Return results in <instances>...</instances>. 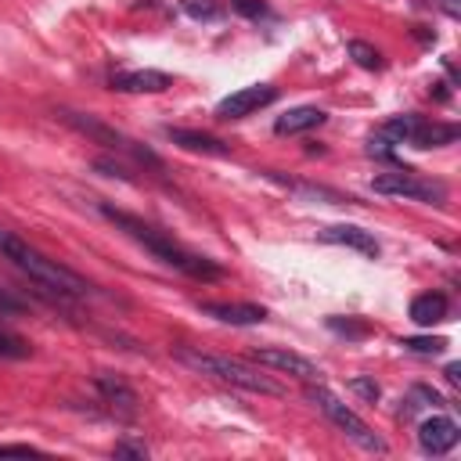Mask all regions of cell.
Listing matches in <instances>:
<instances>
[{
    "label": "cell",
    "instance_id": "20",
    "mask_svg": "<svg viewBox=\"0 0 461 461\" xmlns=\"http://www.w3.org/2000/svg\"><path fill=\"white\" fill-rule=\"evenodd\" d=\"M180 11L194 22H216L223 14V0H180Z\"/></svg>",
    "mask_w": 461,
    "mask_h": 461
},
{
    "label": "cell",
    "instance_id": "12",
    "mask_svg": "<svg viewBox=\"0 0 461 461\" xmlns=\"http://www.w3.org/2000/svg\"><path fill=\"white\" fill-rule=\"evenodd\" d=\"M198 310L220 324H238V328H249V324H263L267 321V306H256V303H227V299H209V303H198Z\"/></svg>",
    "mask_w": 461,
    "mask_h": 461
},
{
    "label": "cell",
    "instance_id": "16",
    "mask_svg": "<svg viewBox=\"0 0 461 461\" xmlns=\"http://www.w3.org/2000/svg\"><path fill=\"white\" fill-rule=\"evenodd\" d=\"M263 176H267V180H277V184H285V187H288V191H295L299 198H317V202H328V205H357V198H349V194H342V191H331V187H321V184L285 180V176H277L274 169H267Z\"/></svg>",
    "mask_w": 461,
    "mask_h": 461
},
{
    "label": "cell",
    "instance_id": "21",
    "mask_svg": "<svg viewBox=\"0 0 461 461\" xmlns=\"http://www.w3.org/2000/svg\"><path fill=\"white\" fill-rule=\"evenodd\" d=\"M25 357H32V346L14 331H0V360H25Z\"/></svg>",
    "mask_w": 461,
    "mask_h": 461
},
{
    "label": "cell",
    "instance_id": "19",
    "mask_svg": "<svg viewBox=\"0 0 461 461\" xmlns=\"http://www.w3.org/2000/svg\"><path fill=\"white\" fill-rule=\"evenodd\" d=\"M346 50H349V58H353L360 68H367V72H378V68L385 65V61H382V54H378L367 40H349V43H346Z\"/></svg>",
    "mask_w": 461,
    "mask_h": 461
},
{
    "label": "cell",
    "instance_id": "29",
    "mask_svg": "<svg viewBox=\"0 0 461 461\" xmlns=\"http://www.w3.org/2000/svg\"><path fill=\"white\" fill-rule=\"evenodd\" d=\"M22 310H25V303H22V299H14L11 292H4V288H0V313H22Z\"/></svg>",
    "mask_w": 461,
    "mask_h": 461
},
{
    "label": "cell",
    "instance_id": "13",
    "mask_svg": "<svg viewBox=\"0 0 461 461\" xmlns=\"http://www.w3.org/2000/svg\"><path fill=\"white\" fill-rule=\"evenodd\" d=\"M317 238L328 241V245H346V249H353V252H360L367 259H378V252H382L378 241H375V234L364 230V227H357V223H331V227L317 230Z\"/></svg>",
    "mask_w": 461,
    "mask_h": 461
},
{
    "label": "cell",
    "instance_id": "22",
    "mask_svg": "<svg viewBox=\"0 0 461 461\" xmlns=\"http://www.w3.org/2000/svg\"><path fill=\"white\" fill-rule=\"evenodd\" d=\"M418 407H447V403H443V396H439L436 389H429V385H414V389L407 393V407H403L400 414H411V411H418Z\"/></svg>",
    "mask_w": 461,
    "mask_h": 461
},
{
    "label": "cell",
    "instance_id": "4",
    "mask_svg": "<svg viewBox=\"0 0 461 461\" xmlns=\"http://www.w3.org/2000/svg\"><path fill=\"white\" fill-rule=\"evenodd\" d=\"M306 400L317 403V411H321V414H324V418H328L349 443H357L360 450H367V454H385V450H389V443H385V439H382V436H378L357 411H349L331 389H324V385H310V389H306Z\"/></svg>",
    "mask_w": 461,
    "mask_h": 461
},
{
    "label": "cell",
    "instance_id": "32",
    "mask_svg": "<svg viewBox=\"0 0 461 461\" xmlns=\"http://www.w3.org/2000/svg\"><path fill=\"white\" fill-rule=\"evenodd\" d=\"M443 375H447V382H454V385H457V382H461V364H447V371H443Z\"/></svg>",
    "mask_w": 461,
    "mask_h": 461
},
{
    "label": "cell",
    "instance_id": "30",
    "mask_svg": "<svg viewBox=\"0 0 461 461\" xmlns=\"http://www.w3.org/2000/svg\"><path fill=\"white\" fill-rule=\"evenodd\" d=\"M0 454H43V450L32 443H0Z\"/></svg>",
    "mask_w": 461,
    "mask_h": 461
},
{
    "label": "cell",
    "instance_id": "14",
    "mask_svg": "<svg viewBox=\"0 0 461 461\" xmlns=\"http://www.w3.org/2000/svg\"><path fill=\"white\" fill-rule=\"evenodd\" d=\"M166 137L184 148V151H198V155H230V144H223L220 137L212 133H202V130H184V126H166Z\"/></svg>",
    "mask_w": 461,
    "mask_h": 461
},
{
    "label": "cell",
    "instance_id": "31",
    "mask_svg": "<svg viewBox=\"0 0 461 461\" xmlns=\"http://www.w3.org/2000/svg\"><path fill=\"white\" fill-rule=\"evenodd\" d=\"M439 7L447 18H461V0H439Z\"/></svg>",
    "mask_w": 461,
    "mask_h": 461
},
{
    "label": "cell",
    "instance_id": "1",
    "mask_svg": "<svg viewBox=\"0 0 461 461\" xmlns=\"http://www.w3.org/2000/svg\"><path fill=\"white\" fill-rule=\"evenodd\" d=\"M97 212H101L104 220H112L126 238H133L137 245H144V249H148L155 259H162L166 267H173V270H180V274H187V277H194V281H220V277H223V267H220V263L187 252L184 245H176L166 230L151 227L148 220H140V216H133V212H126V209H115V205H108V202H97Z\"/></svg>",
    "mask_w": 461,
    "mask_h": 461
},
{
    "label": "cell",
    "instance_id": "26",
    "mask_svg": "<svg viewBox=\"0 0 461 461\" xmlns=\"http://www.w3.org/2000/svg\"><path fill=\"white\" fill-rule=\"evenodd\" d=\"M349 389L360 396V400H367V403H375L378 396H382V389H378V382H371V378H364V375H357V378H349Z\"/></svg>",
    "mask_w": 461,
    "mask_h": 461
},
{
    "label": "cell",
    "instance_id": "10",
    "mask_svg": "<svg viewBox=\"0 0 461 461\" xmlns=\"http://www.w3.org/2000/svg\"><path fill=\"white\" fill-rule=\"evenodd\" d=\"M169 86H173V76L158 68H119L108 76V90H119V94H166Z\"/></svg>",
    "mask_w": 461,
    "mask_h": 461
},
{
    "label": "cell",
    "instance_id": "25",
    "mask_svg": "<svg viewBox=\"0 0 461 461\" xmlns=\"http://www.w3.org/2000/svg\"><path fill=\"white\" fill-rule=\"evenodd\" d=\"M227 7H230V11H238L241 18H252V22L270 14V7H267L263 0H227Z\"/></svg>",
    "mask_w": 461,
    "mask_h": 461
},
{
    "label": "cell",
    "instance_id": "2",
    "mask_svg": "<svg viewBox=\"0 0 461 461\" xmlns=\"http://www.w3.org/2000/svg\"><path fill=\"white\" fill-rule=\"evenodd\" d=\"M0 256H4L7 263H14L29 281L40 285V292H47V295L58 299V303L94 292V285H90L83 274H76L72 267H65V263H58V259L43 256L40 249H32L29 241H22L14 230H4V227H0Z\"/></svg>",
    "mask_w": 461,
    "mask_h": 461
},
{
    "label": "cell",
    "instance_id": "7",
    "mask_svg": "<svg viewBox=\"0 0 461 461\" xmlns=\"http://www.w3.org/2000/svg\"><path fill=\"white\" fill-rule=\"evenodd\" d=\"M371 187L378 194H389V198H411V202H425V205H443L447 202V184L443 180H432V176H418L411 169H393V173H378L371 180Z\"/></svg>",
    "mask_w": 461,
    "mask_h": 461
},
{
    "label": "cell",
    "instance_id": "15",
    "mask_svg": "<svg viewBox=\"0 0 461 461\" xmlns=\"http://www.w3.org/2000/svg\"><path fill=\"white\" fill-rule=\"evenodd\" d=\"M407 313H411V321L418 328H432V324H443L450 317V299L443 292H421V295L411 299Z\"/></svg>",
    "mask_w": 461,
    "mask_h": 461
},
{
    "label": "cell",
    "instance_id": "11",
    "mask_svg": "<svg viewBox=\"0 0 461 461\" xmlns=\"http://www.w3.org/2000/svg\"><path fill=\"white\" fill-rule=\"evenodd\" d=\"M457 439H461V429H457V421L450 414H432V418H425L418 425V447L425 454H432V457L450 454L457 447Z\"/></svg>",
    "mask_w": 461,
    "mask_h": 461
},
{
    "label": "cell",
    "instance_id": "5",
    "mask_svg": "<svg viewBox=\"0 0 461 461\" xmlns=\"http://www.w3.org/2000/svg\"><path fill=\"white\" fill-rule=\"evenodd\" d=\"M58 119H61L65 126H72V130L86 133L90 140H97V144H104V148H112V151H119V155H130V158H133V162H140V166L162 169V158H158V155H155L151 148L137 144L133 137H126L122 130H115V126L101 122V119H97V115H90V112H72V108H58Z\"/></svg>",
    "mask_w": 461,
    "mask_h": 461
},
{
    "label": "cell",
    "instance_id": "18",
    "mask_svg": "<svg viewBox=\"0 0 461 461\" xmlns=\"http://www.w3.org/2000/svg\"><path fill=\"white\" fill-rule=\"evenodd\" d=\"M328 115L321 112V108H313V104H299V108H288L277 122H274V130L277 133H303V130H313V126H321Z\"/></svg>",
    "mask_w": 461,
    "mask_h": 461
},
{
    "label": "cell",
    "instance_id": "3",
    "mask_svg": "<svg viewBox=\"0 0 461 461\" xmlns=\"http://www.w3.org/2000/svg\"><path fill=\"white\" fill-rule=\"evenodd\" d=\"M173 360L205 375V378H216L223 385H234V389H249V393H259V396H285V385L270 375L259 371V364H245V360H234V357H223V353H205L198 346H173Z\"/></svg>",
    "mask_w": 461,
    "mask_h": 461
},
{
    "label": "cell",
    "instance_id": "27",
    "mask_svg": "<svg viewBox=\"0 0 461 461\" xmlns=\"http://www.w3.org/2000/svg\"><path fill=\"white\" fill-rule=\"evenodd\" d=\"M94 166H97L104 176H119V180H126V184H137V176H133V173H130L122 162H112V158H97Z\"/></svg>",
    "mask_w": 461,
    "mask_h": 461
},
{
    "label": "cell",
    "instance_id": "24",
    "mask_svg": "<svg viewBox=\"0 0 461 461\" xmlns=\"http://www.w3.org/2000/svg\"><path fill=\"white\" fill-rule=\"evenodd\" d=\"M328 328L339 331V335H349V339H360V335L371 331L367 321H353V317H328Z\"/></svg>",
    "mask_w": 461,
    "mask_h": 461
},
{
    "label": "cell",
    "instance_id": "28",
    "mask_svg": "<svg viewBox=\"0 0 461 461\" xmlns=\"http://www.w3.org/2000/svg\"><path fill=\"white\" fill-rule=\"evenodd\" d=\"M115 457H148V447L144 443H133V439H122V443H115Z\"/></svg>",
    "mask_w": 461,
    "mask_h": 461
},
{
    "label": "cell",
    "instance_id": "8",
    "mask_svg": "<svg viewBox=\"0 0 461 461\" xmlns=\"http://www.w3.org/2000/svg\"><path fill=\"white\" fill-rule=\"evenodd\" d=\"M249 360L259 364V367L281 371V375H295V378H303V382H317V378H321V367H317L313 360H306L303 353H292V349H285V346H256V349L249 353Z\"/></svg>",
    "mask_w": 461,
    "mask_h": 461
},
{
    "label": "cell",
    "instance_id": "23",
    "mask_svg": "<svg viewBox=\"0 0 461 461\" xmlns=\"http://www.w3.org/2000/svg\"><path fill=\"white\" fill-rule=\"evenodd\" d=\"M407 353H421V357H436V353H443L447 349V339H439V335H421V339H403L400 342Z\"/></svg>",
    "mask_w": 461,
    "mask_h": 461
},
{
    "label": "cell",
    "instance_id": "6",
    "mask_svg": "<svg viewBox=\"0 0 461 461\" xmlns=\"http://www.w3.org/2000/svg\"><path fill=\"white\" fill-rule=\"evenodd\" d=\"M457 126L454 122H439V119H425V115H393L382 126V137L393 144H411V148H443L457 140Z\"/></svg>",
    "mask_w": 461,
    "mask_h": 461
},
{
    "label": "cell",
    "instance_id": "17",
    "mask_svg": "<svg viewBox=\"0 0 461 461\" xmlns=\"http://www.w3.org/2000/svg\"><path fill=\"white\" fill-rule=\"evenodd\" d=\"M94 389L101 393L104 403H112V407H119V411H126V414L137 411V393H133L122 378H115V375H97V378H94Z\"/></svg>",
    "mask_w": 461,
    "mask_h": 461
},
{
    "label": "cell",
    "instance_id": "9",
    "mask_svg": "<svg viewBox=\"0 0 461 461\" xmlns=\"http://www.w3.org/2000/svg\"><path fill=\"white\" fill-rule=\"evenodd\" d=\"M277 101V86H270V83H252V86H241V90H234V94H227L220 104H216V119H245V115H252V112H259V108H267V104H274Z\"/></svg>",
    "mask_w": 461,
    "mask_h": 461
}]
</instances>
